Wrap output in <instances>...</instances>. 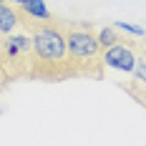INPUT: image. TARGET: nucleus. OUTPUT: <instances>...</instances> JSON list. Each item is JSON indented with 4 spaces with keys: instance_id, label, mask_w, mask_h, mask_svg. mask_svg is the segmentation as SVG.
Returning a JSON list of instances; mask_svg holds the SVG:
<instances>
[{
    "instance_id": "obj_1",
    "label": "nucleus",
    "mask_w": 146,
    "mask_h": 146,
    "mask_svg": "<svg viewBox=\"0 0 146 146\" xmlns=\"http://www.w3.org/2000/svg\"><path fill=\"white\" fill-rule=\"evenodd\" d=\"M20 10V8H18ZM20 25L28 28L33 38V66H30V81H45V83H60L76 78L66 30L58 18L56 20H33L20 10Z\"/></svg>"
},
{
    "instance_id": "obj_2",
    "label": "nucleus",
    "mask_w": 146,
    "mask_h": 146,
    "mask_svg": "<svg viewBox=\"0 0 146 146\" xmlns=\"http://www.w3.org/2000/svg\"><path fill=\"white\" fill-rule=\"evenodd\" d=\"M63 30L76 78H103V45L96 38V28L88 23H63Z\"/></svg>"
},
{
    "instance_id": "obj_3",
    "label": "nucleus",
    "mask_w": 146,
    "mask_h": 146,
    "mask_svg": "<svg viewBox=\"0 0 146 146\" xmlns=\"http://www.w3.org/2000/svg\"><path fill=\"white\" fill-rule=\"evenodd\" d=\"M33 66V38L28 28H20L3 35L0 40V86L8 88L15 81H30Z\"/></svg>"
},
{
    "instance_id": "obj_4",
    "label": "nucleus",
    "mask_w": 146,
    "mask_h": 146,
    "mask_svg": "<svg viewBox=\"0 0 146 146\" xmlns=\"http://www.w3.org/2000/svg\"><path fill=\"white\" fill-rule=\"evenodd\" d=\"M136 58H139V45H133L126 38H118L116 43L103 48V63L106 68H113V71L131 73L136 68Z\"/></svg>"
},
{
    "instance_id": "obj_5",
    "label": "nucleus",
    "mask_w": 146,
    "mask_h": 146,
    "mask_svg": "<svg viewBox=\"0 0 146 146\" xmlns=\"http://www.w3.org/2000/svg\"><path fill=\"white\" fill-rule=\"evenodd\" d=\"M123 88H126L129 96H133L141 106L146 103V45H144V48H139L136 68L131 71V81H129V86H123Z\"/></svg>"
},
{
    "instance_id": "obj_6",
    "label": "nucleus",
    "mask_w": 146,
    "mask_h": 146,
    "mask_svg": "<svg viewBox=\"0 0 146 146\" xmlns=\"http://www.w3.org/2000/svg\"><path fill=\"white\" fill-rule=\"evenodd\" d=\"M23 13L33 18V20H56V15L48 10V5H45V0H25L23 5H18Z\"/></svg>"
},
{
    "instance_id": "obj_7",
    "label": "nucleus",
    "mask_w": 146,
    "mask_h": 146,
    "mask_svg": "<svg viewBox=\"0 0 146 146\" xmlns=\"http://www.w3.org/2000/svg\"><path fill=\"white\" fill-rule=\"evenodd\" d=\"M96 38H98V40H101V45L106 48V45L116 43L121 35L116 33V25H101V28H96Z\"/></svg>"
},
{
    "instance_id": "obj_8",
    "label": "nucleus",
    "mask_w": 146,
    "mask_h": 146,
    "mask_svg": "<svg viewBox=\"0 0 146 146\" xmlns=\"http://www.w3.org/2000/svg\"><path fill=\"white\" fill-rule=\"evenodd\" d=\"M113 25H116V30L126 33V35H133V38H146V28H141V25H133V23H126V20H116Z\"/></svg>"
},
{
    "instance_id": "obj_9",
    "label": "nucleus",
    "mask_w": 146,
    "mask_h": 146,
    "mask_svg": "<svg viewBox=\"0 0 146 146\" xmlns=\"http://www.w3.org/2000/svg\"><path fill=\"white\" fill-rule=\"evenodd\" d=\"M144 108H146V103H144Z\"/></svg>"
},
{
    "instance_id": "obj_10",
    "label": "nucleus",
    "mask_w": 146,
    "mask_h": 146,
    "mask_svg": "<svg viewBox=\"0 0 146 146\" xmlns=\"http://www.w3.org/2000/svg\"><path fill=\"white\" fill-rule=\"evenodd\" d=\"M0 3H3V0H0Z\"/></svg>"
}]
</instances>
